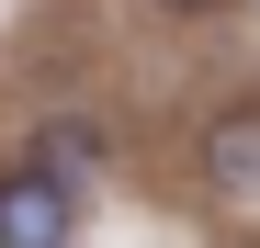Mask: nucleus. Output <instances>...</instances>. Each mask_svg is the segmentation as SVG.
Segmentation results:
<instances>
[{
  "mask_svg": "<svg viewBox=\"0 0 260 248\" xmlns=\"http://www.w3.org/2000/svg\"><path fill=\"white\" fill-rule=\"evenodd\" d=\"M23 158H34V170H57V181L79 192V181L102 170V124H79V113H57V124H34V147H23Z\"/></svg>",
  "mask_w": 260,
  "mask_h": 248,
  "instance_id": "3",
  "label": "nucleus"
},
{
  "mask_svg": "<svg viewBox=\"0 0 260 248\" xmlns=\"http://www.w3.org/2000/svg\"><path fill=\"white\" fill-rule=\"evenodd\" d=\"M192 181H204L215 215L260 226V102H226V113L192 124Z\"/></svg>",
  "mask_w": 260,
  "mask_h": 248,
  "instance_id": "1",
  "label": "nucleus"
},
{
  "mask_svg": "<svg viewBox=\"0 0 260 248\" xmlns=\"http://www.w3.org/2000/svg\"><path fill=\"white\" fill-rule=\"evenodd\" d=\"M0 248H79V192L34 158H0Z\"/></svg>",
  "mask_w": 260,
  "mask_h": 248,
  "instance_id": "2",
  "label": "nucleus"
},
{
  "mask_svg": "<svg viewBox=\"0 0 260 248\" xmlns=\"http://www.w3.org/2000/svg\"><path fill=\"white\" fill-rule=\"evenodd\" d=\"M158 12H238V0H158Z\"/></svg>",
  "mask_w": 260,
  "mask_h": 248,
  "instance_id": "4",
  "label": "nucleus"
}]
</instances>
